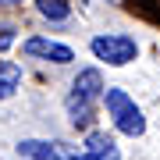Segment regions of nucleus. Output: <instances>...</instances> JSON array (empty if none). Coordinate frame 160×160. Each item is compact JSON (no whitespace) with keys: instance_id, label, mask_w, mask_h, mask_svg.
Instances as JSON below:
<instances>
[{"instance_id":"nucleus-1","label":"nucleus","mask_w":160,"mask_h":160,"mask_svg":"<svg viewBox=\"0 0 160 160\" xmlns=\"http://www.w3.org/2000/svg\"><path fill=\"white\" fill-rule=\"evenodd\" d=\"M103 75L100 68H82L78 78L71 82V92H68V118L75 128H89L96 121V103L103 100Z\"/></svg>"},{"instance_id":"nucleus-2","label":"nucleus","mask_w":160,"mask_h":160,"mask_svg":"<svg viewBox=\"0 0 160 160\" xmlns=\"http://www.w3.org/2000/svg\"><path fill=\"white\" fill-rule=\"evenodd\" d=\"M103 103H107V114L114 118V128L118 132H125V135H132V139L146 132L142 110L135 107V100H132L125 89H103Z\"/></svg>"},{"instance_id":"nucleus-8","label":"nucleus","mask_w":160,"mask_h":160,"mask_svg":"<svg viewBox=\"0 0 160 160\" xmlns=\"http://www.w3.org/2000/svg\"><path fill=\"white\" fill-rule=\"evenodd\" d=\"M39 4V14L50 18V22H68L71 18V4L68 0H36Z\"/></svg>"},{"instance_id":"nucleus-6","label":"nucleus","mask_w":160,"mask_h":160,"mask_svg":"<svg viewBox=\"0 0 160 160\" xmlns=\"http://www.w3.org/2000/svg\"><path fill=\"white\" fill-rule=\"evenodd\" d=\"M82 153H86V160H121L114 139L107 135V132H89L86 146H82Z\"/></svg>"},{"instance_id":"nucleus-4","label":"nucleus","mask_w":160,"mask_h":160,"mask_svg":"<svg viewBox=\"0 0 160 160\" xmlns=\"http://www.w3.org/2000/svg\"><path fill=\"white\" fill-rule=\"evenodd\" d=\"M18 153L29 160H86V153H78V146L71 142H43V139H22Z\"/></svg>"},{"instance_id":"nucleus-3","label":"nucleus","mask_w":160,"mask_h":160,"mask_svg":"<svg viewBox=\"0 0 160 160\" xmlns=\"http://www.w3.org/2000/svg\"><path fill=\"white\" fill-rule=\"evenodd\" d=\"M89 50L100 61H107L110 68H125V64H132L139 57V43L128 32H100V36H92Z\"/></svg>"},{"instance_id":"nucleus-9","label":"nucleus","mask_w":160,"mask_h":160,"mask_svg":"<svg viewBox=\"0 0 160 160\" xmlns=\"http://www.w3.org/2000/svg\"><path fill=\"white\" fill-rule=\"evenodd\" d=\"M4 4H18V0H4Z\"/></svg>"},{"instance_id":"nucleus-5","label":"nucleus","mask_w":160,"mask_h":160,"mask_svg":"<svg viewBox=\"0 0 160 160\" xmlns=\"http://www.w3.org/2000/svg\"><path fill=\"white\" fill-rule=\"evenodd\" d=\"M22 50L29 53V57H43V61H53V64H71V61H75V50H71V46L53 43V39H43V36L25 39Z\"/></svg>"},{"instance_id":"nucleus-7","label":"nucleus","mask_w":160,"mask_h":160,"mask_svg":"<svg viewBox=\"0 0 160 160\" xmlns=\"http://www.w3.org/2000/svg\"><path fill=\"white\" fill-rule=\"evenodd\" d=\"M22 86V64L18 61H0V100L14 96Z\"/></svg>"}]
</instances>
